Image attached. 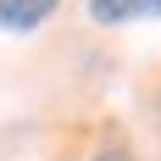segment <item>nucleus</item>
<instances>
[{
    "label": "nucleus",
    "mask_w": 161,
    "mask_h": 161,
    "mask_svg": "<svg viewBox=\"0 0 161 161\" xmlns=\"http://www.w3.org/2000/svg\"><path fill=\"white\" fill-rule=\"evenodd\" d=\"M95 161H128V156H122V150H111V156H95Z\"/></svg>",
    "instance_id": "7ed1b4c3"
},
{
    "label": "nucleus",
    "mask_w": 161,
    "mask_h": 161,
    "mask_svg": "<svg viewBox=\"0 0 161 161\" xmlns=\"http://www.w3.org/2000/svg\"><path fill=\"white\" fill-rule=\"evenodd\" d=\"M95 22H133V17H161V0H89Z\"/></svg>",
    "instance_id": "f03ea898"
},
{
    "label": "nucleus",
    "mask_w": 161,
    "mask_h": 161,
    "mask_svg": "<svg viewBox=\"0 0 161 161\" xmlns=\"http://www.w3.org/2000/svg\"><path fill=\"white\" fill-rule=\"evenodd\" d=\"M50 11H56V0H0V28L28 33V28H39Z\"/></svg>",
    "instance_id": "f257e3e1"
}]
</instances>
